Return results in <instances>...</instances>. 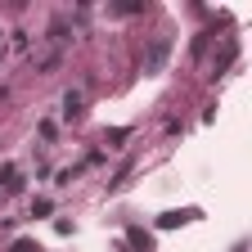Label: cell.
<instances>
[{
  "label": "cell",
  "instance_id": "1",
  "mask_svg": "<svg viewBox=\"0 0 252 252\" xmlns=\"http://www.w3.org/2000/svg\"><path fill=\"white\" fill-rule=\"evenodd\" d=\"M167 41H153V50H149V63H144V72H162V59H167Z\"/></svg>",
  "mask_w": 252,
  "mask_h": 252
},
{
  "label": "cell",
  "instance_id": "2",
  "mask_svg": "<svg viewBox=\"0 0 252 252\" xmlns=\"http://www.w3.org/2000/svg\"><path fill=\"white\" fill-rule=\"evenodd\" d=\"M63 113L77 117V113H81V94H68V99H63Z\"/></svg>",
  "mask_w": 252,
  "mask_h": 252
}]
</instances>
